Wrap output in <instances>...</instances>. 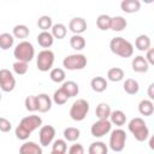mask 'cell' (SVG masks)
<instances>
[{"label":"cell","mask_w":154,"mask_h":154,"mask_svg":"<svg viewBox=\"0 0 154 154\" xmlns=\"http://www.w3.org/2000/svg\"><path fill=\"white\" fill-rule=\"evenodd\" d=\"M66 32H67L66 26H65L64 24H61V23L54 24V25L52 26V36L55 37V38H58V40L64 38V37L66 36Z\"/></svg>","instance_id":"cell-30"},{"label":"cell","mask_w":154,"mask_h":154,"mask_svg":"<svg viewBox=\"0 0 154 154\" xmlns=\"http://www.w3.org/2000/svg\"><path fill=\"white\" fill-rule=\"evenodd\" d=\"M109 118H111V124H116L117 126H123L125 124V122H126L125 113L123 111H119V109L111 112Z\"/></svg>","instance_id":"cell-22"},{"label":"cell","mask_w":154,"mask_h":154,"mask_svg":"<svg viewBox=\"0 0 154 154\" xmlns=\"http://www.w3.org/2000/svg\"><path fill=\"white\" fill-rule=\"evenodd\" d=\"M69 154H84V148L82 144H72L69 149Z\"/></svg>","instance_id":"cell-41"},{"label":"cell","mask_w":154,"mask_h":154,"mask_svg":"<svg viewBox=\"0 0 154 154\" xmlns=\"http://www.w3.org/2000/svg\"><path fill=\"white\" fill-rule=\"evenodd\" d=\"M124 90L126 94L129 95H135L138 93V89H140V85H138V82L135 81L134 78H128L125 79L124 82Z\"/></svg>","instance_id":"cell-24"},{"label":"cell","mask_w":154,"mask_h":154,"mask_svg":"<svg viewBox=\"0 0 154 154\" xmlns=\"http://www.w3.org/2000/svg\"><path fill=\"white\" fill-rule=\"evenodd\" d=\"M109 48H111L112 53H114L116 55H119L122 58H130L134 53L132 45L123 37L112 38L109 42Z\"/></svg>","instance_id":"cell-2"},{"label":"cell","mask_w":154,"mask_h":154,"mask_svg":"<svg viewBox=\"0 0 154 154\" xmlns=\"http://www.w3.org/2000/svg\"><path fill=\"white\" fill-rule=\"evenodd\" d=\"M69 29L75 35H79V34H82V32H84L87 30V22L81 17L72 18L70 20V23H69Z\"/></svg>","instance_id":"cell-12"},{"label":"cell","mask_w":154,"mask_h":154,"mask_svg":"<svg viewBox=\"0 0 154 154\" xmlns=\"http://www.w3.org/2000/svg\"><path fill=\"white\" fill-rule=\"evenodd\" d=\"M146 60L148 64H154V49L153 48H149L147 51V57H146Z\"/></svg>","instance_id":"cell-42"},{"label":"cell","mask_w":154,"mask_h":154,"mask_svg":"<svg viewBox=\"0 0 154 154\" xmlns=\"http://www.w3.org/2000/svg\"><path fill=\"white\" fill-rule=\"evenodd\" d=\"M107 78L111 82H120L124 78V71L120 67H112L107 71Z\"/></svg>","instance_id":"cell-27"},{"label":"cell","mask_w":154,"mask_h":154,"mask_svg":"<svg viewBox=\"0 0 154 154\" xmlns=\"http://www.w3.org/2000/svg\"><path fill=\"white\" fill-rule=\"evenodd\" d=\"M126 25H128V22L122 16H116L111 20V29L113 31H122L126 28Z\"/></svg>","instance_id":"cell-23"},{"label":"cell","mask_w":154,"mask_h":154,"mask_svg":"<svg viewBox=\"0 0 154 154\" xmlns=\"http://www.w3.org/2000/svg\"><path fill=\"white\" fill-rule=\"evenodd\" d=\"M66 149H67V146L64 140H57V141H54V143L52 146V152H55V153L65 154Z\"/></svg>","instance_id":"cell-38"},{"label":"cell","mask_w":154,"mask_h":154,"mask_svg":"<svg viewBox=\"0 0 154 154\" xmlns=\"http://www.w3.org/2000/svg\"><path fill=\"white\" fill-rule=\"evenodd\" d=\"M128 128H129V131L134 135L135 140H137L138 142L146 141L149 136V129H148L147 124L144 123V120L140 117L131 119Z\"/></svg>","instance_id":"cell-3"},{"label":"cell","mask_w":154,"mask_h":154,"mask_svg":"<svg viewBox=\"0 0 154 154\" xmlns=\"http://www.w3.org/2000/svg\"><path fill=\"white\" fill-rule=\"evenodd\" d=\"M95 114L99 119H108L111 116V107L106 102H101L97 105L95 109Z\"/></svg>","instance_id":"cell-21"},{"label":"cell","mask_w":154,"mask_h":154,"mask_svg":"<svg viewBox=\"0 0 154 154\" xmlns=\"http://www.w3.org/2000/svg\"><path fill=\"white\" fill-rule=\"evenodd\" d=\"M131 65H132V70L135 72H140V73L147 72L148 69H149V64L147 63L146 58H143L141 55L135 57L134 60H132V63H131Z\"/></svg>","instance_id":"cell-14"},{"label":"cell","mask_w":154,"mask_h":154,"mask_svg":"<svg viewBox=\"0 0 154 154\" xmlns=\"http://www.w3.org/2000/svg\"><path fill=\"white\" fill-rule=\"evenodd\" d=\"M42 125V119L38 117V116H28V117H24L19 125L16 128V137L18 140H22V141H25L29 138V136L31 135V132L34 130H36L37 128H40Z\"/></svg>","instance_id":"cell-1"},{"label":"cell","mask_w":154,"mask_h":154,"mask_svg":"<svg viewBox=\"0 0 154 154\" xmlns=\"http://www.w3.org/2000/svg\"><path fill=\"white\" fill-rule=\"evenodd\" d=\"M0 101H1V94H0Z\"/></svg>","instance_id":"cell-46"},{"label":"cell","mask_w":154,"mask_h":154,"mask_svg":"<svg viewBox=\"0 0 154 154\" xmlns=\"http://www.w3.org/2000/svg\"><path fill=\"white\" fill-rule=\"evenodd\" d=\"M12 67H13V71L17 75H25L28 72V63H24V61H16V63H13Z\"/></svg>","instance_id":"cell-39"},{"label":"cell","mask_w":154,"mask_h":154,"mask_svg":"<svg viewBox=\"0 0 154 154\" xmlns=\"http://www.w3.org/2000/svg\"><path fill=\"white\" fill-rule=\"evenodd\" d=\"M126 142V134L122 129L113 130L109 137V147L113 152H122L125 147Z\"/></svg>","instance_id":"cell-8"},{"label":"cell","mask_w":154,"mask_h":154,"mask_svg":"<svg viewBox=\"0 0 154 154\" xmlns=\"http://www.w3.org/2000/svg\"><path fill=\"white\" fill-rule=\"evenodd\" d=\"M35 54V49L34 46L28 42V41H22L19 42L14 51H13V55L17 59V61H24V63H29L32 60Z\"/></svg>","instance_id":"cell-4"},{"label":"cell","mask_w":154,"mask_h":154,"mask_svg":"<svg viewBox=\"0 0 154 154\" xmlns=\"http://www.w3.org/2000/svg\"><path fill=\"white\" fill-rule=\"evenodd\" d=\"M88 112H89L88 101H85L84 99H78L72 103L70 108V117L76 122H81L87 117Z\"/></svg>","instance_id":"cell-5"},{"label":"cell","mask_w":154,"mask_h":154,"mask_svg":"<svg viewBox=\"0 0 154 154\" xmlns=\"http://www.w3.org/2000/svg\"><path fill=\"white\" fill-rule=\"evenodd\" d=\"M16 87V79L12 75V72L7 69L0 70V89L2 91H12Z\"/></svg>","instance_id":"cell-9"},{"label":"cell","mask_w":154,"mask_h":154,"mask_svg":"<svg viewBox=\"0 0 154 154\" xmlns=\"http://www.w3.org/2000/svg\"><path fill=\"white\" fill-rule=\"evenodd\" d=\"M111 20H112V17H109L108 14H100L96 19V25L100 30L105 31L111 29Z\"/></svg>","instance_id":"cell-28"},{"label":"cell","mask_w":154,"mask_h":154,"mask_svg":"<svg viewBox=\"0 0 154 154\" xmlns=\"http://www.w3.org/2000/svg\"><path fill=\"white\" fill-rule=\"evenodd\" d=\"M29 28L24 24H18L13 28V36L16 38H26L29 36Z\"/></svg>","instance_id":"cell-32"},{"label":"cell","mask_w":154,"mask_h":154,"mask_svg":"<svg viewBox=\"0 0 154 154\" xmlns=\"http://www.w3.org/2000/svg\"><path fill=\"white\" fill-rule=\"evenodd\" d=\"M111 126H112V124L108 119H99L97 122H95L91 125L90 131H91V135L94 137H102L109 132Z\"/></svg>","instance_id":"cell-10"},{"label":"cell","mask_w":154,"mask_h":154,"mask_svg":"<svg viewBox=\"0 0 154 154\" xmlns=\"http://www.w3.org/2000/svg\"><path fill=\"white\" fill-rule=\"evenodd\" d=\"M24 105H25V108H26L29 112H35V111H37L36 96H35V95H29V96H26V99H25V101H24Z\"/></svg>","instance_id":"cell-37"},{"label":"cell","mask_w":154,"mask_h":154,"mask_svg":"<svg viewBox=\"0 0 154 154\" xmlns=\"http://www.w3.org/2000/svg\"><path fill=\"white\" fill-rule=\"evenodd\" d=\"M120 8L125 13H135L141 8V2L138 0H124L120 4Z\"/></svg>","instance_id":"cell-16"},{"label":"cell","mask_w":154,"mask_h":154,"mask_svg":"<svg viewBox=\"0 0 154 154\" xmlns=\"http://www.w3.org/2000/svg\"><path fill=\"white\" fill-rule=\"evenodd\" d=\"M61 89L64 90V93L70 97H73V96H77L78 93H79V87L76 82L73 81H67V82H64V84L61 85Z\"/></svg>","instance_id":"cell-17"},{"label":"cell","mask_w":154,"mask_h":154,"mask_svg":"<svg viewBox=\"0 0 154 154\" xmlns=\"http://www.w3.org/2000/svg\"><path fill=\"white\" fill-rule=\"evenodd\" d=\"M148 96L150 100L154 99V83H152L149 87H148Z\"/></svg>","instance_id":"cell-43"},{"label":"cell","mask_w":154,"mask_h":154,"mask_svg":"<svg viewBox=\"0 0 154 154\" xmlns=\"http://www.w3.org/2000/svg\"><path fill=\"white\" fill-rule=\"evenodd\" d=\"M138 112L144 116V117H149L153 114L154 112V105L150 100H142L138 103Z\"/></svg>","instance_id":"cell-20"},{"label":"cell","mask_w":154,"mask_h":154,"mask_svg":"<svg viewBox=\"0 0 154 154\" xmlns=\"http://www.w3.org/2000/svg\"><path fill=\"white\" fill-rule=\"evenodd\" d=\"M153 143H154V138H153V137H150V141H149V147H150L152 149H154V144H153Z\"/></svg>","instance_id":"cell-44"},{"label":"cell","mask_w":154,"mask_h":154,"mask_svg":"<svg viewBox=\"0 0 154 154\" xmlns=\"http://www.w3.org/2000/svg\"><path fill=\"white\" fill-rule=\"evenodd\" d=\"M54 63V53L49 49H43L38 53L37 55V60H36V65L37 69L42 72H46L48 70L52 69Z\"/></svg>","instance_id":"cell-7"},{"label":"cell","mask_w":154,"mask_h":154,"mask_svg":"<svg viewBox=\"0 0 154 154\" xmlns=\"http://www.w3.org/2000/svg\"><path fill=\"white\" fill-rule=\"evenodd\" d=\"M89 154H107L108 148L103 142H93L88 149Z\"/></svg>","instance_id":"cell-26"},{"label":"cell","mask_w":154,"mask_h":154,"mask_svg":"<svg viewBox=\"0 0 154 154\" xmlns=\"http://www.w3.org/2000/svg\"><path fill=\"white\" fill-rule=\"evenodd\" d=\"M51 154H60V153H55V152H52Z\"/></svg>","instance_id":"cell-45"},{"label":"cell","mask_w":154,"mask_h":154,"mask_svg":"<svg viewBox=\"0 0 154 154\" xmlns=\"http://www.w3.org/2000/svg\"><path fill=\"white\" fill-rule=\"evenodd\" d=\"M67 100H69V96L64 93V90H63L61 88L54 91L53 101H54L57 105H64V103H66V101H67Z\"/></svg>","instance_id":"cell-36"},{"label":"cell","mask_w":154,"mask_h":154,"mask_svg":"<svg viewBox=\"0 0 154 154\" xmlns=\"http://www.w3.org/2000/svg\"><path fill=\"white\" fill-rule=\"evenodd\" d=\"M70 45L73 49L76 51H81L85 47V40L84 37H82L81 35H73L71 38H70Z\"/></svg>","instance_id":"cell-33"},{"label":"cell","mask_w":154,"mask_h":154,"mask_svg":"<svg viewBox=\"0 0 154 154\" xmlns=\"http://www.w3.org/2000/svg\"><path fill=\"white\" fill-rule=\"evenodd\" d=\"M90 87L96 93H102L107 89V81L101 77V76H97V77H94L90 82Z\"/></svg>","instance_id":"cell-19"},{"label":"cell","mask_w":154,"mask_h":154,"mask_svg":"<svg viewBox=\"0 0 154 154\" xmlns=\"http://www.w3.org/2000/svg\"><path fill=\"white\" fill-rule=\"evenodd\" d=\"M49 77H51V79H52L53 82L60 83V82H63V81L65 79V71H64L63 69L55 67V69H53V70L51 71Z\"/></svg>","instance_id":"cell-35"},{"label":"cell","mask_w":154,"mask_h":154,"mask_svg":"<svg viewBox=\"0 0 154 154\" xmlns=\"http://www.w3.org/2000/svg\"><path fill=\"white\" fill-rule=\"evenodd\" d=\"M13 42H14V38L11 34L8 32H4V34H0V48L6 51L8 48H11L13 46Z\"/></svg>","instance_id":"cell-29"},{"label":"cell","mask_w":154,"mask_h":154,"mask_svg":"<svg viewBox=\"0 0 154 154\" xmlns=\"http://www.w3.org/2000/svg\"><path fill=\"white\" fill-rule=\"evenodd\" d=\"M55 136V129L52 125H43L40 129L38 132V137H40V143L43 147H47L48 144H51V142L53 141Z\"/></svg>","instance_id":"cell-11"},{"label":"cell","mask_w":154,"mask_h":154,"mask_svg":"<svg viewBox=\"0 0 154 154\" xmlns=\"http://www.w3.org/2000/svg\"><path fill=\"white\" fill-rule=\"evenodd\" d=\"M37 26L42 30V31H47L48 29H51L53 26L52 24V18L49 16H41L37 20Z\"/></svg>","instance_id":"cell-34"},{"label":"cell","mask_w":154,"mask_h":154,"mask_svg":"<svg viewBox=\"0 0 154 154\" xmlns=\"http://www.w3.org/2000/svg\"><path fill=\"white\" fill-rule=\"evenodd\" d=\"M36 40H37V43L42 47V48H49L52 45H53V36H52V34L51 32H48V31H42V32H40L38 35H37V37H36Z\"/></svg>","instance_id":"cell-18"},{"label":"cell","mask_w":154,"mask_h":154,"mask_svg":"<svg viewBox=\"0 0 154 154\" xmlns=\"http://www.w3.org/2000/svg\"><path fill=\"white\" fill-rule=\"evenodd\" d=\"M135 46L138 51L144 52L148 51L150 48V38L147 35H140L136 40H135Z\"/></svg>","instance_id":"cell-25"},{"label":"cell","mask_w":154,"mask_h":154,"mask_svg":"<svg viewBox=\"0 0 154 154\" xmlns=\"http://www.w3.org/2000/svg\"><path fill=\"white\" fill-rule=\"evenodd\" d=\"M19 154H42V148L35 142H25L20 146Z\"/></svg>","instance_id":"cell-15"},{"label":"cell","mask_w":154,"mask_h":154,"mask_svg":"<svg viewBox=\"0 0 154 154\" xmlns=\"http://www.w3.org/2000/svg\"><path fill=\"white\" fill-rule=\"evenodd\" d=\"M79 135H81V132H79V130H78L77 128L70 126V128H66V129L64 130V137H65V140L69 141V142H75V141H77V140L79 138Z\"/></svg>","instance_id":"cell-31"},{"label":"cell","mask_w":154,"mask_h":154,"mask_svg":"<svg viewBox=\"0 0 154 154\" xmlns=\"http://www.w3.org/2000/svg\"><path fill=\"white\" fill-rule=\"evenodd\" d=\"M37 101V111L41 113H46L52 107V100L47 94H40L36 96Z\"/></svg>","instance_id":"cell-13"},{"label":"cell","mask_w":154,"mask_h":154,"mask_svg":"<svg viewBox=\"0 0 154 154\" xmlns=\"http://www.w3.org/2000/svg\"><path fill=\"white\" fill-rule=\"evenodd\" d=\"M63 65L65 69L71 71L82 70L87 66V58L83 54H71L63 60Z\"/></svg>","instance_id":"cell-6"},{"label":"cell","mask_w":154,"mask_h":154,"mask_svg":"<svg viewBox=\"0 0 154 154\" xmlns=\"http://www.w3.org/2000/svg\"><path fill=\"white\" fill-rule=\"evenodd\" d=\"M12 129V124L10 120H7L4 117H0V131L1 132H8Z\"/></svg>","instance_id":"cell-40"}]
</instances>
